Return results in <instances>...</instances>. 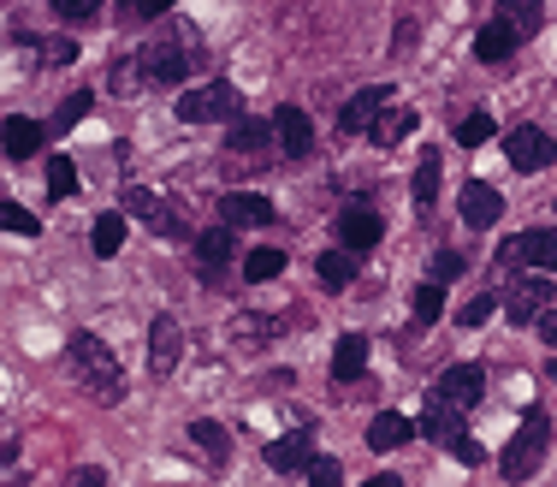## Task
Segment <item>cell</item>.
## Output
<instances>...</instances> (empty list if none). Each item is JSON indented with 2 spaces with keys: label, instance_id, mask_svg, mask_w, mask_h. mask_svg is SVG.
<instances>
[{
  "label": "cell",
  "instance_id": "obj_1",
  "mask_svg": "<svg viewBox=\"0 0 557 487\" xmlns=\"http://www.w3.org/2000/svg\"><path fill=\"white\" fill-rule=\"evenodd\" d=\"M546 452H552V416L540 405H528L522 410V428L510 434V446H504V458H498L504 482H528L540 464H546Z\"/></svg>",
  "mask_w": 557,
  "mask_h": 487
},
{
  "label": "cell",
  "instance_id": "obj_2",
  "mask_svg": "<svg viewBox=\"0 0 557 487\" xmlns=\"http://www.w3.org/2000/svg\"><path fill=\"white\" fill-rule=\"evenodd\" d=\"M72 374L83 381V393H95L101 405L125 393V374H119V357L95 339V333H72Z\"/></svg>",
  "mask_w": 557,
  "mask_h": 487
},
{
  "label": "cell",
  "instance_id": "obj_3",
  "mask_svg": "<svg viewBox=\"0 0 557 487\" xmlns=\"http://www.w3.org/2000/svg\"><path fill=\"white\" fill-rule=\"evenodd\" d=\"M190 66H196V48L179 42V36H155V42H143V54H137L143 84H184Z\"/></svg>",
  "mask_w": 557,
  "mask_h": 487
},
{
  "label": "cell",
  "instance_id": "obj_4",
  "mask_svg": "<svg viewBox=\"0 0 557 487\" xmlns=\"http://www.w3.org/2000/svg\"><path fill=\"white\" fill-rule=\"evenodd\" d=\"M498 268H504V273H522V268L557 273V232H552V227H534V232H516V239H504V244H498Z\"/></svg>",
  "mask_w": 557,
  "mask_h": 487
},
{
  "label": "cell",
  "instance_id": "obj_5",
  "mask_svg": "<svg viewBox=\"0 0 557 487\" xmlns=\"http://www.w3.org/2000/svg\"><path fill=\"white\" fill-rule=\"evenodd\" d=\"M552 273H516L510 292H504V316H510V328H534L540 316L552 309Z\"/></svg>",
  "mask_w": 557,
  "mask_h": 487
},
{
  "label": "cell",
  "instance_id": "obj_6",
  "mask_svg": "<svg viewBox=\"0 0 557 487\" xmlns=\"http://www.w3.org/2000/svg\"><path fill=\"white\" fill-rule=\"evenodd\" d=\"M125 208H131L137 220H143L155 239H190V227H184V208L179 203H160L155 191H143V184H131L125 191Z\"/></svg>",
  "mask_w": 557,
  "mask_h": 487
},
{
  "label": "cell",
  "instance_id": "obj_7",
  "mask_svg": "<svg viewBox=\"0 0 557 487\" xmlns=\"http://www.w3.org/2000/svg\"><path fill=\"white\" fill-rule=\"evenodd\" d=\"M237 114V90L232 84H202V90L179 95V119L184 125H213V119H232Z\"/></svg>",
  "mask_w": 557,
  "mask_h": 487
},
{
  "label": "cell",
  "instance_id": "obj_8",
  "mask_svg": "<svg viewBox=\"0 0 557 487\" xmlns=\"http://www.w3.org/2000/svg\"><path fill=\"white\" fill-rule=\"evenodd\" d=\"M504 155H510L516 172H540V167L557 161V143H552V131H540V125H516V131L504 137Z\"/></svg>",
  "mask_w": 557,
  "mask_h": 487
},
{
  "label": "cell",
  "instance_id": "obj_9",
  "mask_svg": "<svg viewBox=\"0 0 557 487\" xmlns=\"http://www.w3.org/2000/svg\"><path fill=\"white\" fill-rule=\"evenodd\" d=\"M480 393H487V369L480 363H451L445 374H439V386H433V398L451 405V410H475Z\"/></svg>",
  "mask_w": 557,
  "mask_h": 487
},
{
  "label": "cell",
  "instance_id": "obj_10",
  "mask_svg": "<svg viewBox=\"0 0 557 487\" xmlns=\"http://www.w3.org/2000/svg\"><path fill=\"white\" fill-rule=\"evenodd\" d=\"M179 357H184V328H179V316H155V321H148V369L167 381V374L179 369Z\"/></svg>",
  "mask_w": 557,
  "mask_h": 487
},
{
  "label": "cell",
  "instance_id": "obj_11",
  "mask_svg": "<svg viewBox=\"0 0 557 487\" xmlns=\"http://www.w3.org/2000/svg\"><path fill=\"white\" fill-rule=\"evenodd\" d=\"M232 249H237V239H232V227H208L196 239V280L202 285H225V261H232Z\"/></svg>",
  "mask_w": 557,
  "mask_h": 487
},
{
  "label": "cell",
  "instance_id": "obj_12",
  "mask_svg": "<svg viewBox=\"0 0 557 487\" xmlns=\"http://www.w3.org/2000/svg\"><path fill=\"white\" fill-rule=\"evenodd\" d=\"M379 239H386V220H379L368 203H350L345 215H338V244H345L350 256H362V249H374Z\"/></svg>",
  "mask_w": 557,
  "mask_h": 487
},
{
  "label": "cell",
  "instance_id": "obj_13",
  "mask_svg": "<svg viewBox=\"0 0 557 487\" xmlns=\"http://www.w3.org/2000/svg\"><path fill=\"white\" fill-rule=\"evenodd\" d=\"M273 131H278V149H285V161H309L314 155V125L302 107H273Z\"/></svg>",
  "mask_w": 557,
  "mask_h": 487
},
{
  "label": "cell",
  "instance_id": "obj_14",
  "mask_svg": "<svg viewBox=\"0 0 557 487\" xmlns=\"http://www.w3.org/2000/svg\"><path fill=\"white\" fill-rule=\"evenodd\" d=\"M273 203H268V196H256V191H225L220 196V227H273Z\"/></svg>",
  "mask_w": 557,
  "mask_h": 487
},
{
  "label": "cell",
  "instance_id": "obj_15",
  "mask_svg": "<svg viewBox=\"0 0 557 487\" xmlns=\"http://www.w3.org/2000/svg\"><path fill=\"white\" fill-rule=\"evenodd\" d=\"M386 102H391V90H386V84H368V90H357V95L345 102V114H338V131H350V137L374 131V119L386 114Z\"/></svg>",
  "mask_w": 557,
  "mask_h": 487
},
{
  "label": "cell",
  "instance_id": "obj_16",
  "mask_svg": "<svg viewBox=\"0 0 557 487\" xmlns=\"http://www.w3.org/2000/svg\"><path fill=\"white\" fill-rule=\"evenodd\" d=\"M268 464H273V476H297V470H309L314 464V434L309 428L278 434V440L268 446Z\"/></svg>",
  "mask_w": 557,
  "mask_h": 487
},
{
  "label": "cell",
  "instance_id": "obj_17",
  "mask_svg": "<svg viewBox=\"0 0 557 487\" xmlns=\"http://www.w3.org/2000/svg\"><path fill=\"white\" fill-rule=\"evenodd\" d=\"M457 208H463V227H498V215H504V196L492 191V184H480V179H468L463 184V196H457Z\"/></svg>",
  "mask_w": 557,
  "mask_h": 487
},
{
  "label": "cell",
  "instance_id": "obj_18",
  "mask_svg": "<svg viewBox=\"0 0 557 487\" xmlns=\"http://www.w3.org/2000/svg\"><path fill=\"white\" fill-rule=\"evenodd\" d=\"M492 18L504 24V30L516 36V48L528 42V36H540V24H546V0H498V12Z\"/></svg>",
  "mask_w": 557,
  "mask_h": 487
},
{
  "label": "cell",
  "instance_id": "obj_19",
  "mask_svg": "<svg viewBox=\"0 0 557 487\" xmlns=\"http://www.w3.org/2000/svg\"><path fill=\"white\" fill-rule=\"evenodd\" d=\"M48 125H36L30 114H12L7 125H0V149H7V161H30L36 149H42Z\"/></svg>",
  "mask_w": 557,
  "mask_h": 487
},
{
  "label": "cell",
  "instance_id": "obj_20",
  "mask_svg": "<svg viewBox=\"0 0 557 487\" xmlns=\"http://www.w3.org/2000/svg\"><path fill=\"white\" fill-rule=\"evenodd\" d=\"M415 440V422L398 416V410H379V416L368 422V452H398V446Z\"/></svg>",
  "mask_w": 557,
  "mask_h": 487
},
{
  "label": "cell",
  "instance_id": "obj_21",
  "mask_svg": "<svg viewBox=\"0 0 557 487\" xmlns=\"http://www.w3.org/2000/svg\"><path fill=\"white\" fill-rule=\"evenodd\" d=\"M273 143H278L273 119H237L232 131H225V149H232V155H261V149H273Z\"/></svg>",
  "mask_w": 557,
  "mask_h": 487
},
{
  "label": "cell",
  "instance_id": "obj_22",
  "mask_svg": "<svg viewBox=\"0 0 557 487\" xmlns=\"http://www.w3.org/2000/svg\"><path fill=\"white\" fill-rule=\"evenodd\" d=\"M362 374H368V339H362V333H345V339H338V351H333V381H362Z\"/></svg>",
  "mask_w": 557,
  "mask_h": 487
},
{
  "label": "cell",
  "instance_id": "obj_23",
  "mask_svg": "<svg viewBox=\"0 0 557 487\" xmlns=\"http://www.w3.org/2000/svg\"><path fill=\"white\" fill-rule=\"evenodd\" d=\"M314 273H321L326 292H350V280H357V256H350V249H326V256L314 261Z\"/></svg>",
  "mask_w": 557,
  "mask_h": 487
},
{
  "label": "cell",
  "instance_id": "obj_24",
  "mask_svg": "<svg viewBox=\"0 0 557 487\" xmlns=\"http://www.w3.org/2000/svg\"><path fill=\"white\" fill-rule=\"evenodd\" d=\"M439 316H445V285H433V280L415 285V297H410V321H415V333L433 328Z\"/></svg>",
  "mask_w": 557,
  "mask_h": 487
},
{
  "label": "cell",
  "instance_id": "obj_25",
  "mask_svg": "<svg viewBox=\"0 0 557 487\" xmlns=\"http://www.w3.org/2000/svg\"><path fill=\"white\" fill-rule=\"evenodd\" d=\"M510 54H516V36L504 30L498 18H492L487 30L475 36V60H487V66H498V60H510Z\"/></svg>",
  "mask_w": 557,
  "mask_h": 487
},
{
  "label": "cell",
  "instance_id": "obj_26",
  "mask_svg": "<svg viewBox=\"0 0 557 487\" xmlns=\"http://www.w3.org/2000/svg\"><path fill=\"white\" fill-rule=\"evenodd\" d=\"M278 273H285V249L261 244V249H249V256H244V280L249 285H268V280H278Z\"/></svg>",
  "mask_w": 557,
  "mask_h": 487
},
{
  "label": "cell",
  "instance_id": "obj_27",
  "mask_svg": "<svg viewBox=\"0 0 557 487\" xmlns=\"http://www.w3.org/2000/svg\"><path fill=\"white\" fill-rule=\"evenodd\" d=\"M410 196H415V208H433V196H439V149H422V167H415V179H410Z\"/></svg>",
  "mask_w": 557,
  "mask_h": 487
},
{
  "label": "cell",
  "instance_id": "obj_28",
  "mask_svg": "<svg viewBox=\"0 0 557 487\" xmlns=\"http://www.w3.org/2000/svg\"><path fill=\"white\" fill-rule=\"evenodd\" d=\"M190 440H196L202 452L213 458V464H225V458H232V434H225L220 422H208V416H196V422H190Z\"/></svg>",
  "mask_w": 557,
  "mask_h": 487
},
{
  "label": "cell",
  "instance_id": "obj_29",
  "mask_svg": "<svg viewBox=\"0 0 557 487\" xmlns=\"http://www.w3.org/2000/svg\"><path fill=\"white\" fill-rule=\"evenodd\" d=\"M410 131H415V114H410V107H391V114H379V119H374V131H368V137H374L379 149H398Z\"/></svg>",
  "mask_w": 557,
  "mask_h": 487
},
{
  "label": "cell",
  "instance_id": "obj_30",
  "mask_svg": "<svg viewBox=\"0 0 557 487\" xmlns=\"http://www.w3.org/2000/svg\"><path fill=\"white\" fill-rule=\"evenodd\" d=\"M457 416H463V410H451V405H439V398H433V405H427V416L415 422V428H422V434H433V440H445V446H451V440L463 434V428H457Z\"/></svg>",
  "mask_w": 557,
  "mask_h": 487
},
{
  "label": "cell",
  "instance_id": "obj_31",
  "mask_svg": "<svg viewBox=\"0 0 557 487\" xmlns=\"http://www.w3.org/2000/svg\"><path fill=\"white\" fill-rule=\"evenodd\" d=\"M90 244H95V256H101V261H107V256H119V249H125V215H95Z\"/></svg>",
  "mask_w": 557,
  "mask_h": 487
},
{
  "label": "cell",
  "instance_id": "obj_32",
  "mask_svg": "<svg viewBox=\"0 0 557 487\" xmlns=\"http://www.w3.org/2000/svg\"><path fill=\"white\" fill-rule=\"evenodd\" d=\"M90 107H95L90 90H72L66 102H60V114L48 119V131H72V125H83V119H90Z\"/></svg>",
  "mask_w": 557,
  "mask_h": 487
},
{
  "label": "cell",
  "instance_id": "obj_33",
  "mask_svg": "<svg viewBox=\"0 0 557 487\" xmlns=\"http://www.w3.org/2000/svg\"><path fill=\"white\" fill-rule=\"evenodd\" d=\"M0 232H18V239H36V232H42V220H36L30 208H18V203H0Z\"/></svg>",
  "mask_w": 557,
  "mask_h": 487
},
{
  "label": "cell",
  "instance_id": "obj_34",
  "mask_svg": "<svg viewBox=\"0 0 557 487\" xmlns=\"http://www.w3.org/2000/svg\"><path fill=\"white\" fill-rule=\"evenodd\" d=\"M48 191H54L60 203H66V196L78 191V167H72L66 155H54V161H48Z\"/></svg>",
  "mask_w": 557,
  "mask_h": 487
},
{
  "label": "cell",
  "instance_id": "obj_35",
  "mask_svg": "<svg viewBox=\"0 0 557 487\" xmlns=\"http://www.w3.org/2000/svg\"><path fill=\"white\" fill-rule=\"evenodd\" d=\"M492 316H498V297H492V292H480V297H468V304L457 309V321H463V328H487V321Z\"/></svg>",
  "mask_w": 557,
  "mask_h": 487
},
{
  "label": "cell",
  "instance_id": "obj_36",
  "mask_svg": "<svg viewBox=\"0 0 557 487\" xmlns=\"http://www.w3.org/2000/svg\"><path fill=\"white\" fill-rule=\"evenodd\" d=\"M492 131H498V125H492V114H468V119H457V143H463V149H480Z\"/></svg>",
  "mask_w": 557,
  "mask_h": 487
},
{
  "label": "cell",
  "instance_id": "obj_37",
  "mask_svg": "<svg viewBox=\"0 0 557 487\" xmlns=\"http://www.w3.org/2000/svg\"><path fill=\"white\" fill-rule=\"evenodd\" d=\"M445 452H451V458H457V464H463V470H475V464H487V446H480V440H475V434H457V440H451V446H445Z\"/></svg>",
  "mask_w": 557,
  "mask_h": 487
},
{
  "label": "cell",
  "instance_id": "obj_38",
  "mask_svg": "<svg viewBox=\"0 0 557 487\" xmlns=\"http://www.w3.org/2000/svg\"><path fill=\"white\" fill-rule=\"evenodd\" d=\"M48 7H54L66 24H90L95 12H101V0H48Z\"/></svg>",
  "mask_w": 557,
  "mask_h": 487
},
{
  "label": "cell",
  "instance_id": "obj_39",
  "mask_svg": "<svg viewBox=\"0 0 557 487\" xmlns=\"http://www.w3.org/2000/svg\"><path fill=\"white\" fill-rule=\"evenodd\" d=\"M309 487H345V470H338V458H314V464H309Z\"/></svg>",
  "mask_w": 557,
  "mask_h": 487
},
{
  "label": "cell",
  "instance_id": "obj_40",
  "mask_svg": "<svg viewBox=\"0 0 557 487\" xmlns=\"http://www.w3.org/2000/svg\"><path fill=\"white\" fill-rule=\"evenodd\" d=\"M457 273H463V256H457V249H439V256H433V285H451Z\"/></svg>",
  "mask_w": 557,
  "mask_h": 487
},
{
  "label": "cell",
  "instance_id": "obj_41",
  "mask_svg": "<svg viewBox=\"0 0 557 487\" xmlns=\"http://www.w3.org/2000/svg\"><path fill=\"white\" fill-rule=\"evenodd\" d=\"M125 18H160V12H172V0H119Z\"/></svg>",
  "mask_w": 557,
  "mask_h": 487
},
{
  "label": "cell",
  "instance_id": "obj_42",
  "mask_svg": "<svg viewBox=\"0 0 557 487\" xmlns=\"http://www.w3.org/2000/svg\"><path fill=\"white\" fill-rule=\"evenodd\" d=\"M137 84H143V72H137V60H119V66H113V90H137Z\"/></svg>",
  "mask_w": 557,
  "mask_h": 487
},
{
  "label": "cell",
  "instance_id": "obj_43",
  "mask_svg": "<svg viewBox=\"0 0 557 487\" xmlns=\"http://www.w3.org/2000/svg\"><path fill=\"white\" fill-rule=\"evenodd\" d=\"M534 328H540V339H546V345H552V351H557V309H546V316H540V321H534Z\"/></svg>",
  "mask_w": 557,
  "mask_h": 487
},
{
  "label": "cell",
  "instance_id": "obj_44",
  "mask_svg": "<svg viewBox=\"0 0 557 487\" xmlns=\"http://www.w3.org/2000/svg\"><path fill=\"white\" fill-rule=\"evenodd\" d=\"M101 482H107L101 470H72V476H66V487H101Z\"/></svg>",
  "mask_w": 557,
  "mask_h": 487
},
{
  "label": "cell",
  "instance_id": "obj_45",
  "mask_svg": "<svg viewBox=\"0 0 557 487\" xmlns=\"http://www.w3.org/2000/svg\"><path fill=\"white\" fill-rule=\"evenodd\" d=\"M362 487H403L398 476H391V470H386V476H374V482H362Z\"/></svg>",
  "mask_w": 557,
  "mask_h": 487
},
{
  "label": "cell",
  "instance_id": "obj_46",
  "mask_svg": "<svg viewBox=\"0 0 557 487\" xmlns=\"http://www.w3.org/2000/svg\"><path fill=\"white\" fill-rule=\"evenodd\" d=\"M552 374H557V357H552Z\"/></svg>",
  "mask_w": 557,
  "mask_h": 487
}]
</instances>
